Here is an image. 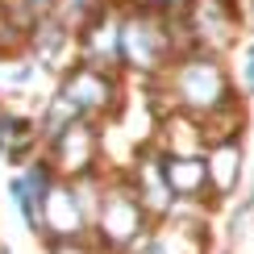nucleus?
Instances as JSON below:
<instances>
[{
    "mask_svg": "<svg viewBox=\"0 0 254 254\" xmlns=\"http://www.w3.org/2000/svg\"><path fill=\"white\" fill-rule=\"evenodd\" d=\"M117 50L121 59L137 71H158L167 63V34H163V21L150 13H133L117 25Z\"/></svg>",
    "mask_w": 254,
    "mask_h": 254,
    "instance_id": "nucleus-1",
    "label": "nucleus"
},
{
    "mask_svg": "<svg viewBox=\"0 0 254 254\" xmlns=\"http://www.w3.org/2000/svg\"><path fill=\"white\" fill-rule=\"evenodd\" d=\"M154 4H175V0H154Z\"/></svg>",
    "mask_w": 254,
    "mask_h": 254,
    "instance_id": "nucleus-7",
    "label": "nucleus"
},
{
    "mask_svg": "<svg viewBox=\"0 0 254 254\" xmlns=\"http://www.w3.org/2000/svg\"><path fill=\"white\" fill-rule=\"evenodd\" d=\"M204 167H208V184L234 188L238 184V167H242V150H238V146H217L213 163H204Z\"/></svg>",
    "mask_w": 254,
    "mask_h": 254,
    "instance_id": "nucleus-4",
    "label": "nucleus"
},
{
    "mask_svg": "<svg viewBox=\"0 0 254 254\" xmlns=\"http://www.w3.org/2000/svg\"><path fill=\"white\" fill-rule=\"evenodd\" d=\"M55 254H88V250H79V246H55Z\"/></svg>",
    "mask_w": 254,
    "mask_h": 254,
    "instance_id": "nucleus-6",
    "label": "nucleus"
},
{
    "mask_svg": "<svg viewBox=\"0 0 254 254\" xmlns=\"http://www.w3.org/2000/svg\"><path fill=\"white\" fill-rule=\"evenodd\" d=\"M158 171H163L167 192H179V196H192V192H200V188L208 184V167H204V158H196V154H171L167 150L158 158Z\"/></svg>",
    "mask_w": 254,
    "mask_h": 254,
    "instance_id": "nucleus-3",
    "label": "nucleus"
},
{
    "mask_svg": "<svg viewBox=\"0 0 254 254\" xmlns=\"http://www.w3.org/2000/svg\"><path fill=\"white\" fill-rule=\"evenodd\" d=\"M96 234L104 238V246H129L142 229V208L133 204L129 196H113L109 204L100 208V217H92Z\"/></svg>",
    "mask_w": 254,
    "mask_h": 254,
    "instance_id": "nucleus-2",
    "label": "nucleus"
},
{
    "mask_svg": "<svg viewBox=\"0 0 254 254\" xmlns=\"http://www.w3.org/2000/svg\"><path fill=\"white\" fill-rule=\"evenodd\" d=\"M246 92H254V46L246 50Z\"/></svg>",
    "mask_w": 254,
    "mask_h": 254,
    "instance_id": "nucleus-5",
    "label": "nucleus"
}]
</instances>
